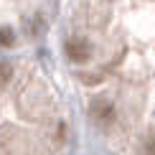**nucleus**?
Wrapping results in <instances>:
<instances>
[{
  "label": "nucleus",
  "instance_id": "obj_1",
  "mask_svg": "<svg viewBox=\"0 0 155 155\" xmlns=\"http://www.w3.org/2000/svg\"><path fill=\"white\" fill-rule=\"evenodd\" d=\"M66 54L74 61H84L89 56V43L84 38H71V41H66Z\"/></svg>",
  "mask_w": 155,
  "mask_h": 155
},
{
  "label": "nucleus",
  "instance_id": "obj_2",
  "mask_svg": "<svg viewBox=\"0 0 155 155\" xmlns=\"http://www.w3.org/2000/svg\"><path fill=\"white\" fill-rule=\"evenodd\" d=\"M10 74H13L10 64H0V89H3V84L10 81Z\"/></svg>",
  "mask_w": 155,
  "mask_h": 155
},
{
  "label": "nucleus",
  "instance_id": "obj_3",
  "mask_svg": "<svg viewBox=\"0 0 155 155\" xmlns=\"http://www.w3.org/2000/svg\"><path fill=\"white\" fill-rule=\"evenodd\" d=\"M10 43H13V33L8 28H3L0 31V46H10Z\"/></svg>",
  "mask_w": 155,
  "mask_h": 155
},
{
  "label": "nucleus",
  "instance_id": "obj_4",
  "mask_svg": "<svg viewBox=\"0 0 155 155\" xmlns=\"http://www.w3.org/2000/svg\"><path fill=\"white\" fill-rule=\"evenodd\" d=\"M145 155H155V135H150V140L145 143Z\"/></svg>",
  "mask_w": 155,
  "mask_h": 155
}]
</instances>
